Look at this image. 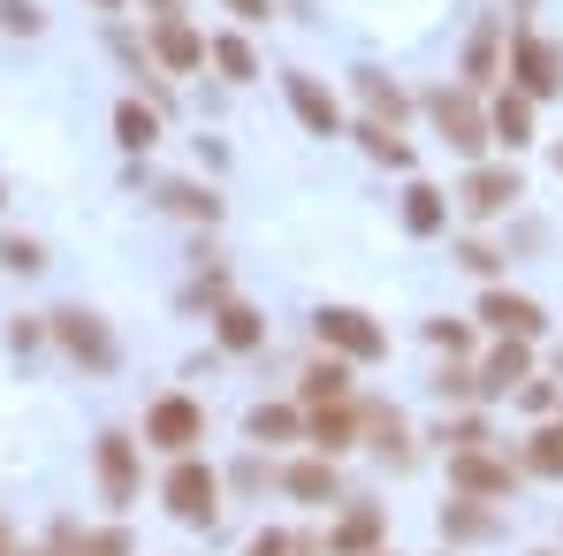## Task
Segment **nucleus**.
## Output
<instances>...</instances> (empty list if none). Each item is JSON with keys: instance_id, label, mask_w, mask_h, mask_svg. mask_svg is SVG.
<instances>
[{"instance_id": "obj_1", "label": "nucleus", "mask_w": 563, "mask_h": 556, "mask_svg": "<svg viewBox=\"0 0 563 556\" xmlns=\"http://www.w3.org/2000/svg\"><path fill=\"white\" fill-rule=\"evenodd\" d=\"M161 503L184 519V526H213V511H221V472L198 458H176V472L161 480Z\"/></svg>"}, {"instance_id": "obj_2", "label": "nucleus", "mask_w": 563, "mask_h": 556, "mask_svg": "<svg viewBox=\"0 0 563 556\" xmlns=\"http://www.w3.org/2000/svg\"><path fill=\"white\" fill-rule=\"evenodd\" d=\"M510 77H518L526 99H556L563 92V46L541 39V31H518L510 39Z\"/></svg>"}, {"instance_id": "obj_3", "label": "nucleus", "mask_w": 563, "mask_h": 556, "mask_svg": "<svg viewBox=\"0 0 563 556\" xmlns=\"http://www.w3.org/2000/svg\"><path fill=\"white\" fill-rule=\"evenodd\" d=\"M312 328H320V351H335V359H380L388 351V336H380L358 305H320Z\"/></svg>"}, {"instance_id": "obj_4", "label": "nucleus", "mask_w": 563, "mask_h": 556, "mask_svg": "<svg viewBox=\"0 0 563 556\" xmlns=\"http://www.w3.org/2000/svg\"><path fill=\"white\" fill-rule=\"evenodd\" d=\"M427 115H434V130H442L457 153H479V145L495 138V130H487V115H479V99L450 92V85H442V92H427Z\"/></svg>"}, {"instance_id": "obj_5", "label": "nucleus", "mask_w": 563, "mask_h": 556, "mask_svg": "<svg viewBox=\"0 0 563 556\" xmlns=\"http://www.w3.org/2000/svg\"><path fill=\"white\" fill-rule=\"evenodd\" d=\"M145 443H161V450L190 458V443H206V412H198L190 396H161V404L145 412Z\"/></svg>"}, {"instance_id": "obj_6", "label": "nucleus", "mask_w": 563, "mask_h": 556, "mask_svg": "<svg viewBox=\"0 0 563 556\" xmlns=\"http://www.w3.org/2000/svg\"><path fill=\"white\" fill-rule=\"evenodd\" d=\"M282 92H289V107H297V122H305L312 138H335V130H343V107H335V92H328L320 77L289 69V77H282Z\"/></svg>"}, {"instance_id": "obj_7", "label": "nucleus", "mask_w": 563, "mask_h": 556, "mask_svg": "<svg viewBox=\"0 0 563 556\" xmlns=\"http://www.w3.org/2000/svg\"><path fill=\"white\" fill-rule=\"evenodd\" d=\"M54 336L69 344V359H85L92 373H107V367H114V336L99 328V320L85 313V305H69V313H54Z\"/></svg>"}, {"instance_id": "obj_8", "label": "nucleus", "mask_w": 563, "mask_h": 556, "mask_svg": "<svg viewBox=\"0 0 563 556\" xmlns=\"http://www.w3.org/2000/svg\"><path fill=\"white\" fill-rule=\"evenodd\" d=\"M457 198H465V214L487 221V214H510V206L526 198V184H518V168H472Z\"/></svg>"}, {"instance_id": "obj_9", "label": "nucleus", "mask_w": 563, "mask_h": 556, "mask_svg": "<svg viewBox=\"0 0 563 556\" xmlns=\"http://www.w3.org/2000/svg\"><path fill=\"white\" fill-rule=\"evenodd\" d=\"M479 320H487V328H503V336H518V344H533V336L549 328V320H541V305H533V297H518V290H487V297H479Z\"/></svg>"}, {"instance_id": "obj_10", "label": "nucleus", "mask_w": 563, "mask_h": 556, "mask_svg": "<svg viewBox=\"0 0 563 556\" xmlns=\"http://www.w3.org/2000/svg\"><path fill=\"white\" fill-rule=\"evenodd\" d=\"M450 480H457L465 495H510V488H518V465L487 458V450H457V458H450Z\"/></svg>"}, {"instance_id": "obj_11", "label": "nucleus", "mask_w": 563, "mask_h": 556, "mask_svg": "<svg viewBox=\"0 0 563 556\" xmlns=\"http://www.w3.org/2000/svg\"><path fill=\"white\" fill-rule=\"evenodd\" d=\"M153 54H161V69H176V77H184V69L206 62V39L190 31L184 15H153Z\"/></svg>"}, {"instance_id": "obj_12", "label": "nucleus", "mask_w": 563, "mask_h": 556, "mask_svg": "<svg viewBox=\"0 0 563 556\" xmlns=\"http://www.w3.org/2000/svg\"><path fill=\"white\" fill-rule=\"evenodd\" d=\"M99 488H107V503H130L137 495V450H130V435H99Z\"/></svg>"}, {"instance_id": "obj_13", "label": "nucleus", "mask_w": 563, "mask_h": 556, "mask_svg": "<svg viewBox=\"0 0 563 556\" xmlns=\"http://www.w3.org/2000/svg\"><path fill=\"white\" fill-rule=\"evenodd\" d=\"M305 435H312V450H320V458H335V450H351V443H358V412H351V404H312Z\"/></svg>"}, {"instance_id": "obj_14", "label": "nucleus", "mask_w": 563, "mask_h": 556, "mask_svg": "<svg viewBox=\"0 0 563 556\" xmlns=\"http://www.w3.org/2000/svg\"><path fill=\"white\" fill-rule=\"evenodd\" d=\"M518 381H533V351H526L518 336H503V351L479 373V396H503V389H518Z\"/></svg>"}, {"instance_id": "obj_15", "label": "nucleus", "mask_w": 563, "mask_h": 556, "mask_svg": "<svg viewBox=\"0 0 563 556\" xmlns=\"http://www.w3.org/2000/svg\"><path fill=\"white\" fill-rule=\"evenodd\" d=\"M487 130H495V145H510V153H518V145L533 138V99H526V92H503L495 107H487Z\"/></svg>"}, {"instance_id": "obj_16", "label": "nucleus", "mask_w": 563, "mask_h": 556, "mask_svg": "<svg viewBox=\"0 0 563 556\" xmlns=\"http://www.w3.org/2000/svg\"><path fill=\"white\" fill-rule=\"evenodd\" d=\"M374 542H380V511L358 503V511H343V526L328 534V556H374Z\"/></svg>"}, {"instance_id": "obj_17", "label": "nucleus", "mask_w": 563, "mask_h": 556, "mask_svg": "<svg viewBox=\"0 0 563 556\" xmlns=\"http://www.w3.org/2000/svg\"><path fill=\"white\" fill-rule=\"evenodd\" d=\"M282 488L297 495V503H335V458H305L282 472Z\"/></svg>"}, {"instance_id": "obj_18", "label": "nucleus", "mask_w": 563, "mask_h": 556, "mask_svg": "<svg viewBox=\"0 0 563 556\" xmlns=\"http://www.w3.org/2000/svg\"><path fill=\"white\" fill-rule=\"evenodd\" d=\"M297 396H305V404H343V396H351V367H343V359L328 351L320 367H305V381H297Z\"/></svg>"}, {"instance_id": "obj_19", "label": "nucleus", "mask_w": 563, "mask_h": 556, "mask_svg": "<svg viewBox=\"0 0 563 556\" xmlns=\"http://www.w3.org/2000/svg\"><path fill=\"white\" fill-rule=\"evenodd\" d=\"M442 221H450V206H442V190H434V184L404 190V229H411V237H434Z\"/></svg>"}, {"instance_id": "obj_20", "label": "nucleus", "mask_w": 563, "mask_h": 556, "mask_svg": "<svg viewBox=\"0 0 563 556\" xmlns=\"http://www.w3.org/2000/svg\"><path fill=\"white\" fill-rule=\"evenodd\" d=\"M358 92H366V107H374V122H380V130H396V122H404V107H411V99L396 92V85H388L380 69H358Z\"/></svg>"}, {"instance_id": "obj_21", "label": "nucleus", "mask_w": 563, "mask_h": 556, "mask_svg": "<svg viewBox=\"0 0 563 556\" xmlns=\"http://www.w3.org/2000/svg\"><path fill=\"white\" fill-rule=\"evenodd\" d=\"M114 138H122L130 153H145V145L161 138V115H153V107H137V99H122V107H114Z\"/></svg>"}, {"instance_id": "obj_22", "label": "nucleus", "mask_w": 563, "mask_h": 556, "mask_svg": "<svg viewBox=\"0 0 563 556\" xmlns=\"http://www.w3.org/2000/svg\"><path fill=\"white\" fill-rule=\"evenodd\" d=\"M495 62H503V31H495V23H479V31H472V46H465V77H472V85H495Z\"/></svg>"}, {"instance_id": "obj_23", "label": "nucleus", "mask_w": 563, "mask_h": 556, "mask_svg": "<svg viewBox=\"0 0 563 556\" xmlns=\"http://www.w3.org/2000/svg\"><path fill=\"white\" fill-rule=\"evenodd\" d=\"M442 534H450V542H487V534H495V511H479V503H450V511H442Z\"/></svg>"}, {"instance_id": "obj_24", "label": "nucleus", "mask_w": 563, "mask_h": 556, "mask_svg": "<svg viewBox=\"0 0 563 556\" xmlns=\"http://www.w3.org/2000/svg\"><path fill=\"white\" fill-rule=\"evenodd\" d=\"M289 435H305V412H289V404H260L252 412V443H289Z\"/></svg>"}, {"instance_id": "obj_25", "label": "nucleus", "mask_w": 563, "mask_h": 556, "mask_svg": "<svg viewBox=\"0 0 563 556\" xmlns=\"http://www.w3.org/2000/svg\"><path fill=\"white\" fill-rule=\"evenodd\" d=\"M260 336H267V320H260L252 305H221V344H229V351H252Z\"/></svg>"}, {"instance_id": "obj_26", "label": "nucleus", "mask_w": 563, "mask_h": 556, "mask_svg": "<svg viewBox=\"0 0 563 556\" xmlns=\"http://www.w3.org/2000/svg\"><path fill=\"white\" fill-rule=\"evenodd\" d=\"M526 472H549V480H563V427H541V435L526 443Z\"/></svg>"}, {"instance_id": "obj_27", "label": "nucleus", "mask_w": 563, "mask_h": 556, "mask_svg": "<svg viewBox=\"0 0 563 556\" xmlns=\"http://www.w3.org/2000/svg\"><path fill=\"white\" fill-rule=\"evenodd\" d=\"M206 54H213V62H221L236 85H252V77H260V62H252V46H244V39H213Z\"/></svg>"}, {"instance_id": "obj_28", "label": "nucleus", "mask_w": 563, "mask_h": 556, "mask_svg": "<svg viewBox=\"0 0 563 556\" xmlns=\"http://www.w3.org/2000/svg\"><path fill=\"white\" fill-rule=\"evenodd\" d=\"M358 138H366V153H374V161H388V168H411V145H404L396 130H380V122H366Z\"/></svg>"}, {"instance_id": "obj_29", "label": "nucleus", "mask_w": 563, "mask_h": 556, "mask_svg": "<svg viewBox=\"0 0 563 556\" xmlns=\"http://www.w3.org/2000/svg\"><path fill=\"white\" fill-rule=\"evenodd\" d=\"M161 198H168L176 214H190V221H213V214H221V198H206V190H198V184H168V190H161Z\"/></svg>"}, {"instance_id": "obj_30", "label": "nucleus", "mask_w": 563, "mask_h": 556, "mask_svg": "<svg viewBox=\"0 0 563 556\" xmlns=\"http://www.w3.org/2000/svg\"><path fill=\"white\" fill-rule=\"evenodd\" d=\"M0 31H23V39H38V31H46L38 0H0Z\"/></svg>"}, {"instance_id": "obj_31", "label": "nucleus", "mask_w": 563, "mask_h": 556, "mask_svg": "<svg viewBox=\"0 0 563 556\" xmlns=\"http://www.w3.org/2000/svg\"><path fill=\"white\" fill-rule=\"evenodd\" d=\"M427 336H434L450 359H457V351H472V328H465V320H427Z\"/></svg>"}, {"instance_id": "obj_32", "label": "nucleus", "mask_w": 563, "mask_h": 556, "mask_svg": "<svg viewBox=\"0 0 563 556\" xmlns=\"http://www.w3.org/2000/svg\"><path fill=\"white\" fill-rule=\"evenodd\" d=\"M0 260H8L15 275H38V268H46V252H38V244H23V237H15V244H0Z\"/></svg>"}, {"instance_id": "obj_33", "label": "nucleus", "mask_w": 563, "mask_h": 556, "mask_svg": "<svg viewBox=\"0 0 563 556\" xmlns=\"http://www.w3.org/2000/svg\"><path fill=\"white\" fill-rule=\"evenodd\" d=\"M85 556H130V534L122 526H99V534H85Z\"/></svg>"}, {"instance_id": "obj_34", "label": "nucleus", "mask_w": 563, "mask_h": 556, "mask_svg": "<svg viewBox=\"0 0 563 556\" xmlns=\"http://www.w3.org/2000/svg\"><path fill=\"white\" fill-rule=\"evenodd\" d=\"M457 260H465L472 275H495V268H503V252H487V244H479V237H472L465 252H457Z\"/></svg>"}, {"instance_id": "obj_35", "label": "nucleus", "mask_w": 563, "mask_h": 556, "mask_svg": "<svg viewBox=\"0 0 563 556\" xmlns=\"http://www.w3.org/2000/svg\"><path fill=\"white\" fill-rule=\"evenodd\" d=\"M244 556H297V542H289V534H252Z\"/></svg>"}, {"instance_id": "obj_36", "label": "nucleus", "mask_w": 563, "mask_h": 556, "mask_svg": "<svg viewBox=\"0 0 563 556\" xmlns=\"http://www.w3.org/2000/svg\"><path fill=\"white\" fill-rule=\"evenodd\" d=\"M229 8H236L244 23H267V15H275V0H229Z\"/></svg>"}, {"instance_id": "obj_37", "label": "nucleus", "mask_w": 563, "mask_h": 556, "mask_svg": "<svg viewBox=\"0 0 563 556\" xmlns=\"http://www.w3.org/2000/svg\"><path fill=\"white\" fill-rule=\"evenodd\" d=\"M153 8H161V15H184V0H153Z\"/></svg>"}, {"instance_id": "obj_38", "label": "nucleus", "mask_w": 563, "mask_h": 556, "mask_svg": "<svg viewBox=\"0 0 563 556\" xmlns=\"http://www.w3.org/2000/svg\"><path fill=\"white\" fill-rule=\"evenodd\" d=\"M92 8H122V0H92Z\"/></svg>"}, {"instance_id": "obj_39", "label": "nucleus", "mask_w": 563, "mask_h": 556, "mask_svg": "<svg viewBox=\"0 0 563 556\" xmlns=\"http://www.w3.org/2000/svg\"><path fill=\"white\" fill-rule=\"evenodd\" d=\"M556 168H563V145H556Z\"/></svg>"}, {"instance_id": "obj_40", "label": "nucleus", "mask_w": 563, "mask_h": 556, "mask_svg": "<svg viewBox=\"0 0 563 556\" xmlns=\"http://www.w3.org/2000/svg\"><path fill=\"white\" fill-rule=\"evenodd\" d=\"M374 556H388V549H374Z\"/></svg>"}]
</instances>
